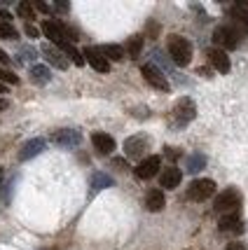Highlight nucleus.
Instances as JSON below:
<instances>
[{
  "mask_svg": "<svg viewBox=\"0 0 248 250\" xmlns=\"http://www.w3.org/2000/svg\"><path fill=\"white\" fill-rule=\"evenodd\" d=\"M166 49H169V56L176 65H190L192 61V44L187 38H180V35H169V42H166Z\"/></svg>",
  "mask_w": 248,
  "mask_h": 250,
  "instance_id": "nucleus-1",
  "label": "nucleus"
},
{
  "mask_svg": "<svg viewBox=\"0 0 248 250\" xmlns=\"http://www.w3.org/2000/svg\"><path fill=\"white\" fill-rule=\"evenodd\" d=\"M213 208H216V213H220V215H237L239 208H241V192H239L237 187L223 189V192L216 196Z\"/></svg>",
  "mask_w": 248,
  "mask_h": 250,
  "instance_id": "nucleus-2",
  "label": "nucleus"
},
{
  "mask_svg": "<svg viewBox=\"0 0 248 250\" xmlns=\"http://www.w3.org/2000/svg\"><path fill=\"white\" fill-rule=\"evenodd\" d=\"M197 117V105H194L192 98L183 96L176 105H173V122L178 124V126H185V124H190V122Z\"/></svg>",
  "mask_w": 248,
  "mask_h": 250,
  "instance_id": "nucleus-3",
  "label": "nucleus"
},
{
  "mask_svg": "<svg viewBox=\"0 0 248 250\" xmlns=\"http://www.w3.org/2000/svg\"><path fill=\"white\" fill-rule=\"evenodd\" d=\"M216 194V183L211 178H199V180H192L190 187H187V196L192 201H206Z\"/></svg>",
  "mask_w": 248,
  "mask_h": 250,
  "instance_id": "nucleus-4",
  "label": "nucleus"
},
{
  "mask_svg": "<svg viewBox=\"0 0 248 250\" xmlns=\"http://www.w3.org/2000/svg\"><path fill=\"white\" fill-rule=\"evenodd\" d=\"M213 42L218 44V49H237L241 40H239V31L229 28V26H218L213 31Z\"/></svg>",
  "mask_w": 248,
  "mask_h": 250,
  "instance_id": "nucleus-5",
  "label": "nucleus"
},
{
  "mask_svg": "<svg viewBox=\"0 0 248 250\" xmlns=\"http://www.w3.org/2000/svg\"><path fill=\"white\" fill-rule=\"evenodd\" d=\"M140 75H143V80L150 84V87L159 89V91H169L171 89V84H169V80H166V75H164L162 70L157 68V65L152 63H145L140 65Z\"/></svg>",
  "mask_w": 248,
  "mask_h": 250,
  "instance_id": "nucleus-6",
  "label": "nucleus"
},
{
  "mask_svg": "<svg viewBox=\"0 0 248 250\" xmlns=\"http://www.w3.org/2000/svg\"><path fill=\"white\" fill-rule=\"evenodd\" d=\"M148 147H150V138L143 136V133L131 136V138L124 141V154H127L129 159H140V162H143V154L148 152Z\"/></svg>",
  "mask_w": 248,
  "mask_h": 250,
  "instance_id": "nucleus-7",
  "label": "nucleus"
},
{
  "mask_svg": "<svg viewBox=\"0 0 248 250\" xmlns=\"http://www.w3.org/2000/svg\"><path fill=\"white\" fill-rule=\"evenodd\" d=\"M49 141L54 143V145H59V147H75V145L82 143V133L75 129H59L52 133Z\"/></svg>",
  "mask_w": 248,
  "mask_h": 250,
  "instance_id": "nucleus-8",
  "label": "nucleus"
},
{
  "mask_svg": "<svg viewBox=\"0 0 248 250\" xmlns=\"http://www.w3.org/2000/svg\"><path fill=\"white\" fill-rule=\"evenodd\" d=\"M159 168H162V157L152 154V157L143 159V162L136 166V175H138L140 180H150V178H155V175L159 173Z\"/></svg>",
  "mask_w": 248,
  "mask_h": 250,
  "instance_id": "nucleus-9",
  "label": "nucleus"
},
{
  "mask_svg": "<svg viewBox=\"0 0 248 250\" xmlns=\"http://www.w3.org/2000/svg\"><path fill=\"white\" fill-rule=\"evenodd\" d=\"M85 56H87V63L91 65L94 70H98V73H108L110 70V61L98 52L96 47H87L85 52H82V59H85Z\"/></svg>",
  "mask_w": 248,
  "mask_h": 250,
  "instance_id": "nucleus-10",
  "label": "nucleus"
},
{
  "mask_svg": "<svg viewBox=\"0 0 248 250\" xmlns=\"http://www.w3.org/2000/svg\"><path fill=\"white\" fill-rule=\"evenodd\" d=\"M43 33L54 42V47H59V44L68 42L66 40V33H64V26L59 21H52V19H45L43 21Z\"/></svg>",
  "mask_w": 248,
  "mask_h": 250,
  "instance_id": "nucleus-11",
  "label": "nucleus"
},
{
  "mask_svg": "<svg viewBox=\"0 0 248 250\" xmlns=\"http://www.w3.org/2000/svg\"><path fill=\"white\" fill-rule=\"evenodd\" d=\"M180 180H183L180 168H176V166H166V168H162L159 185H162L164 189H176V187H180Z\"/></svg>",
  "mask_w": 248,
  "mask_h": 250,
  "instance_id": "nucleus-12",
  "label": "nucleus"
},
{
  "mask_svg": "<svg viewBox=\"0 0 248 250\" xmlns=\"http://www.w3.org/2000/svg\"><path fill=\"white\" fill-rule=\"evenodd\" d=\"M45 147H47L45 138H33V141L23 143V147L19 150V159H22V162H28V159H33V157L43 154V152H45Z\"/></svg>",
  "mask_w": 248,
  "mask_h": 250,
  "instance_id": "nucleus-13",
  "label": "nucleus"
},
{
  "mask_svg": "<svg viewBox=\"0 0 248 250\" xmlns=\"http://www.w3.org/2000/svg\"><path fill=\"white\" fill-rule=\"evenodd\" d=\"M40 52H43V56L54 65V68H59V70H66V68H68V59L56 49L54 44H43V47H40Z\"/></svg>",
  "mask_w": 248,
  "mask_h": 250,
  "instance_id": "nucleus-14",
  "label": "nucleus"
},
{
  "mask_svg": "<svg viewBox=\"0 0 248 250\" xmlns=\"http://www.w3.org/2000/svg\"><path fill=\"white\" fill-rule=\"evenodd\" d=\"M208 61H211V65L216 68L218 73H223V75L229 73V68H232V65H229V56H227L223 49H218V47L208 49Z\"/></svg>",
  "mask_w": 248,
  "mask_h": 250,
  "instance_id": "nucleus-15",
  "label": "nucleus"
},
{
  "mask_svg": "<svg viewBox=\"0 0 248 250\" xmlns=\"http://www.w3.org/2000/svg\"><path fill=\"white\" fill-rule=\"evenodd\" d=\"M91 143H94V147H96L98 154H110L115 150V138L110 136V133H103V131H98L91 136Z\"/></svg>",
  "mask_w": 248,
  "mask_h": 250,
  "instance_id": "nucleus-16",
  "label": "nucleus"
},
{
  "mask_svg": "<svg viewBox=\"0 0 248 250\" xmlns=\"http://www.w3.org/2000/svg\"><path fill=\"white\" fill-rule=\"evenodd\" d=\"M164 206H166V199H164L162 189H150V192L145 194V208H148L150 213H159Z\"/></svg>",
  "mask_w": 248,
  "mask_h": 250,
  "instance_id": "nucleus-17",
  "label": "nucleus"
},
{
  "mask_svg": "<svg viewBox=\"0 0 248 250\" xmlns=\"http://www.w3.org/2000/svg\"><path fill=\"white\" fill-rule=\"evenodd\" d=\"M220 231H229V234H241L244 231V222L237 218V215H225V218L220 220V225H218Z\"/></svg>",
  "mask_w": 248,
  "mask_h": 250,
  "instance_id": "nucleus-18",
  "label": "nucleus"
},
{
  "mask_svg": "<svg viewBox=\"0 0 248 250\" xmlns=\"http://www.w3.org/2000/svg\"><path fill=\"white\" fill-rule=\"evenodd\" d=\"M52 80V73L47 65H31V82L33 84H47Z\"/></svg>",
  "mask_w": 248,
  "mask_h": 250,
  "instance_id": "nucleus-19",
  "label": "nucleus"
},
{
  "mask_svg": "<svg viewBox=\"0 0 248 250\" xmlns=\"http://www.w3.org/2000/svg\"><path fill=\"white\" fill-rule=\"evenodd\" d=\"M56 49H59V52H61V54H64L66 59H70V61H73L75 65H82V63H85V59H82V52H77L75 47H73V42L59 44Z\"/></svg>",
  "mask_w": 248,
  "mask_h": 250,
  "instance_id": "nucleus-20",
  "label": "nucleus"
},
{
  "mask_svg": "<svg viewBox=\"0 0 248 250\" xmlns=\"http://www.w3.org/2000/svg\"><path fill=\"white\" fill-rule=\"evenodd\" d=\"M204 166H206V157L202 152L190 154V157H187V162H185V168H187L190 173H199Z\"/></svg>",
  "mask_w": 248,
  "mask_h": 250,
  "instance_id": "nucleus-21",
  "label": "nucleus"
},
{
  "mask_svg": "<svg viewBox=\"0 0 248 250\" xmlns=\"http://www.w3.org/2000/svg\"><path fill=\"white\" fill-rule=\"evenodd\" d=\"M98 52L106 56L108 61H122L124 59V49L119 44H106V47H98Z\"/></svg>",
  "mask_w": 248,
  "mask_h": 250,
  "instance_id": "nucleus-22",
  "label": "nucleus"
},
{
  "mask_svg": "<svg viewBox=\"0 0 248 250\" xmlns=\"http://www.w3.org/2000/svg\"><path fill=\"white\" fill-rule=\"evenodd\" d=\"M91 187L94 189H106V187H113V178L110 175H106V173H101V171H96V173L91 175Z\"/></svg>",
  "mask_w": 248,
  "mask_h": 250,
  "instance_id": "nucleus-23",
  "label": "nucleus"
},
{
  "mask_svg": "<svg viewBox=\"0 0 248 250\" xmlns=\"http://www.w3.org/2000/svg\"><path fill=\"white\" fill-rule=\"evenodd\" d=\"M140 49H143V38H140V35H134V38H129V42H127V54H129L131 59H138V56H140Z\"/></svg>",
  "mask_w": 248,
  "mask_h": 250,
  "instance_id": "nucleus-24",
  "label": "nucleus"
},
{
  "mask_svg": "<svg viewBox=\"0 0 248 250\" xmlns=\"http://www.w3.org/2000/svg\"><path fill=\"white\" fill-rule=\"evenodd\" d=\"M17 38H19V31L10 21H0V40H17Z\"/></svg>",
  "mask_w": 248,
  "mask_h": 250,
  "instance_id": "nucleus-25",
  "label": "nucleus"
},
{
  "mask_svg": "<svg viewBox=\"0 0 248 250\" xmlns=\"http://www.w3.org/2000/svg\"><path fill=\"white\" fill-rule=\"evenodd\" d=\"M17 14H19L22 19H28V21L35 19V7H33V2H26V0L19 2V5H17Z\"/></svg>",
  "mask_w": 248,
  "mask_h": 250,
  "instance_id": "nucleus-26",
  "label": "nucleus"
},
{
  "mask_svg": "<svg viewBox=\"0 0 248 250\" xmlns=\"http://www.w3.org/2000/svg\"><path fill=\"white\" fill-rule=\"evenodd\" d=\"M0 80L2 82H7V84H19V77L10 73V70H0Z\"/></svg>",
  "mask_w": 248,
  "mask_h": 250,
  "instance_id": "nucleus-27",
  "label": "nucleus"
},
{
  "mask_svg": "<svg viewBox=\"0 0 248 250\" xmlns=\"http://www.w3.org/2000/svg\"><path fill=\"white\" fill-rule=\"evenodd\" d=\"M26 35H28V38H38V35H40V31H38L33 23H26Z\"/></svg>",
  "mask_w": 248,
  "mask_h": 250,
  "instance_id": "nucleus-28",
  "label": "nucleus"
},
{
  "mask_svg": "<svg viewBox=\"0 0 248 250\" xmlns=\"http://www.w3.org/2000/svg\"><path fill=\"white\" fill-rule=\"evenodd\" d=\"M22 54H23V59H31V61L35 59V56H38V54H35V49H33V47H23V49H22Z\"/></svg>",
  "mask_w": 248,
  "mask_h": 250,
  "instance_id": "nucleus-29",
  "label": "nucleus"
},
{
  "mask_svg": "<svg viewBox=\"0 0 248 250\" xmlns=\"http://www.w3.org/2000/svg\"><path fill=\"white\" fill-rule=\"evenodd\" d=\"M225 250H248L246 243H239V241H234V243H227Z\"/></svg>",
  "mask_w": 248,
  "mask_h": 250,
  "instance_id": "nucleus-30",
  "label": "nucleus"
},
{
  "mask_svg": "<svg viewBox=\"0 0 248 250\" xmlns=\"http://www.w3.org/2000/svg\"><path fill=\"white\" fill-rule=\"evenodd\" d=\"M68 7H70L68 2H54V7H52V10H56V12H68Z\"/></svg>",
  "mask_w": 248,
  "mask_h": 250,
  "instance_id": "nucleus-31",
  "label": "nucleus"
},
{
  "mask_svg": "<svg viewBox=\"0 0 248 250\" xmlns=\"http://www.w3.org/2000/svg\"><path fill=\"white\" fill-rule=\"evenodd\" d=\"M7 61H10V56H7L5 52H2V49H0V63H7Z\"/></svg>",
  "mask_w": 248,
  "mask_h": 250,
  "instance_id": "nucleus-32",
  "label": "nucleus"
},
{
  "mask_svg": "<svg viewBox=\"0 0 248 250\" xmlns=\"http://www.w3.org/2000/svg\"><path fill=\"white\" fill-rule=\"evenodd\" d=\"M0 19H2V21H7V19H12V17L5 10H0Z\"/></svg>",
  "mask_w": 248,
  "mask_h": 250,
  "instance_id": "nucleus-33",
  "label": "nucleus"
},
{
  "mask_svg": "<svg viewBox=\"0 0 248 250\" xmlns=\"http://www.w3.org/2000/svg\"><path fill=\"white\" fill-rule=\"evenodd\" d=\"M7 108H10V103L5 98H0V110H7Z\"/></svg>",
  "mask_w": 248,
  "mask_h": 250,
  "instance_id": "nucleus-34",
  "label": "nucleus"
},
{
  "mask_svg": "<svg viewBox=\"0 0 248 250\" xmlns=\"http://www.w3.org/2000/svg\"><path fill=\"white\" fill-rule=\"evenodd\" d=\"M166 150H169V152H166V154H169V157H173V159L178 157V152H176V147H166Z\"/></svg>",
  "mask_w": 248,
  "mask_h": 250,
  "instance_id": "nucleus-35",
  "label": "nucleus"
},
{
  "mask_svg": "<svg viewBox=\"0 0 248 250\" xmlns=\"http://www.w3.org/2000/svg\"><path fill=\"white\" fill-rule=\"evenodd\" d=\"M0 94H7V87H5L2 82H0Z\"/></svg>",
  "mask_w": 248,
  "mask_h": 250,
  "instance_id": "nucleus-36",
  "label": "nucleus"
}]
</instances>
